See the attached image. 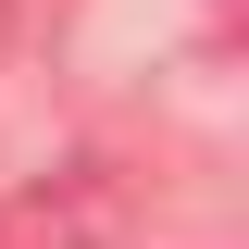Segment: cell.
Segmentation results:
<instances>
[{
	"mask_svg": "<svg viewBox=\"0 0 249 249\" xmlns=\"http://www.w3.org/2000/svg\"><path fill=\"white\" fill-rule=\"evenodd\" d=\"M112 237H124V187L100 175V162H62L25 212H13V249H112Z\"/></svg>",
	"mask_w": 249,
	"mask_h": 249,
	"instance_id": "obj_1",
	"label": "cell"
},
{
	"mask_svg": "<svg viewBox=\"0 0 249 249\" xmlns=\"http://www.w3.org/2000/svg\"><path fill=\"white\" fill-rule=\"evenodd\" d=\"M0 50H13V0H0Z\"/></svg>",
	"mask_w": 249,
	"mask_h": 249,
	"instance_id": "obj_2",
	"label": "cell"
}]
</instances>
